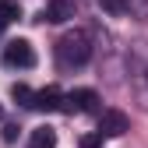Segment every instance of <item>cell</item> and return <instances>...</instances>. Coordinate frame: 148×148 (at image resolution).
<instances>
[{
    "label": "cell",
    "mask_w": 148,
    "mask_h": 148,
    "mask_svg": "<svg viewBox=\"0 0 148 148\" xmlns=\"http://www.w3.org/2000/svg\"><path fill=\"white\" fill-rule=\"evenodd\" d=\"M92 57V42H88V35L81 28H74L67 35H60V42H57V64L64 71H74V67H85Z\"/></svg>",
    "instance_id": "1"
},
{
    "label": "cell",
    "mask_w": 148,
    "mask_h": 148,
    "mask_svg": "<svg viewBox=\"0 0 148 148\" xmlns=\"http://www.w3.org/2000/svg\"><path fill=\"white\" fill-rule=\"evenodd\" d=\"M4 64L7 67H21V71L35 67V49H32V42L28 39H11L4 46Z\"/></svg>",
    "instance_id": "2"
},
{
    "label": "cell",
    "mask_w": 148,
    "mask_h": 148,
    "mask_svg": "<svg viewBox=\"0 0 148 148\" xmlns=\"http://www.w3.org/2000/svg\"><path fill=\"white\" fill-rule=\"evenodd\" d=\"M32 109H39V113H67V95L57 85H46V88L35 92V106Z\"/></svg>",
    "instance_id": "3"
},
{
    "label": "cell",
    "mask_w": 148,
    "mask_h": 148,
    "mask_svg": "<svg viewBox=\"0 0 148 148\" xmlns=\"http://www.w3.org/2000/svg\"><path fill=\"white\" fill-rule=\"evenodd\" d=\"M127 131H131V116L123 109H102V116H99V134L102 138H120Z\"/></svg>",
    "instance_id": "4"
},
{
    "label": "cell",
    "mask_w": 148,
    "mask_h": 148,
    "mask_svg": "<svg viewBox=\"0 0 148 148\" xmlns=\"http://www.w3.org/2000/svg\"><path fill=\"white\" fill-rule=\"evenodd\" d=\"M95 106H99V95H95V88H74L67 92V113H95Z\"/></svg>",
    "instance_id": "5"
},
{
    "label": "cell",
    "mask_w": 148,
    "mask_h": 148,
    "mask_svg": "<svg viewBox=\"0 0 148 148\" xmlns=\"http://www.w3.org/2000/svg\"><path fill=\"white\" fill-rule=\"evenodd\" d=\"M67 18H74V4L71 0H49V4L42 7V14H39V21L60 25V21H67Z\"/></svg>",
    "instance_id": "6"
},
{
    "label": "cell",
    "mask_w": 148,
    "mask_h": 148,
    "mask_svg": "<svg viewBox=\"0 0 148 148\" xmlns=\"http://www.w3.org/2000/svg\"><path fill=\"white\" fill-rule=\"evenodd\" d=\"M28 148H57V131H53L49 123L35 127V131L28 134Z\"/></svg>",
    "instance_id": "7"
},
{
    "label": "cell",
    "mask_w": 148,
    "mask_h": 148,
    "mask_svg": "<svg viewBox=\"0 0 148 148\" xmlns=\"http://www.w3.org/2000/svg\"><path fill=\"white\" fill-rule=\"evenodd\" d=\"M18 18H21V4H18V0H0V21L11 25Z\"/></svg>",
    "instance_id": "8"
},
{
    "label": "cell",
    "mask_w": 148,
    "mask_h": 148,
    "mask_svg": "<svg viewBox=\"0 0 148 148\" xmlns=\"http://www.w3.org/2000/svg\"><path fill=\"white\" fill-rule=\"evenodd\" d=\"M11 99H14V102H21V106H28V109H32V106H35V92H32L28 85H14V88H11Z\"/></svg>",
    "instance_id": "9"
},
{
    "label": "cell",
    "mask_w": 148,
    "mask_h": 148,
    "mask_svg": "<svg viewBox=\"0 0 148 148\" xmlns=\"http://www.w3.org/2000/svg\"><path fill=\"white\" fill-rule=\"evenodd\" d=\"M99 7H102V11H109V14H116V18H120V14H127V0H99Z\"/></svg>",
    "instance_id": "10"
},
{
    "label": "cell",
    "mask_w": 148,
    "mask_h": 148,
    "mask_svg": "<svg viewBox=\"0 0 148 148\" xmlns=\"http://www.w3.org/2000/svg\"><path fill=\"white\" fill-rule=\"evenodd\" d=\"M78 148H102V134L95 131V134H85L81 141H78Z\"/></svg>",
    "instance_id": "11"
},
{
    "label": "cell",
    "mask_w": 148,
    "mask_h": 148,
    "mask_svg": "<svg viewBox=\"0 0 148 148\" xmlns=\"http://www.w3.org/2000/svg\"><path fill=\"white\" fill-rule=\"evenodd\" d=\"M18 131H21L18 123H4V134H0V138H4V145H14V141H18Z\"/></svg>",
    "instance_id": "12"
},
{
    "label": "cell",
    "mask_w": 148,
    "mask_h": 148,
    "mask_svg": "<svg viewBox=\"0 0 148 148\" xmlns=\"http://www.w3.org/2000/svg\"><path fill=\"white\" fill-rule=\"evenodd\" d=\"M4 28H7V25H4V21H0V35H4Z\"/></svg>",
    "instance_id": "13"
},
{
    "label": "cell",
    "mask_w": 148,
    "mask_h": 148,
    "mask_svg": "<svg viewBox=\"0 0 148 148\" xmlns=\"http://www.w3.org/2000/svg\"><path fill=\"white\" fill-rule=\"evenodd\" d=\"M0 120H4V106H0Z\"/></svg>",
    "instance_id": "14"
}]
</instances>
